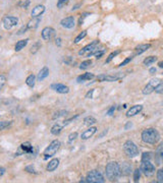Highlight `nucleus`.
Returning a JSON list of instances; mask_svg holds the SVG:
<instances>
[{
    "label": "nucleus",
    "instance_id": "obj_26",
    "mask_svg": "<svg viewBox=\"0 0 163 183\" xmlns=\"http://www.w3.org/2000/svg\"><path fill=\"white\" fill-rule=\"evenodd\" d=\"M64 125H61V124L59 123H56V124H54V125L52 126L51 128V133L53 135H57V134H59L60 132L62 131V128H63Z\"/></svg>",
    "mask_w": 163,
    "mask_h": 183
},
{
    "label": "nucleus",
    "instance_id": "obj_25",
    "mask_svg": "<svg viewBox=\"0 0 163 183\" xmlns=\"http://www.w3.org/2000/svg\"><path fill=\"white\" fill-rule=\"evenodd\" d=\"M41 19L39 18H33V19H31L30 22L27 24L28 29H36L38 27V24H40Z\"/></svg>",
    "mask_w": 163,
    "mask_h": 183
},
{
    "label": "nucleus",
    "instance_id": "obj_61",
    "mask_svg": "<svg viewBox=\"0 0 163 183\" xmlns=\"http://www.w3.org/2000/svg\"><path fill=\"white\" fill-rule=\"evenodd\" d=\"M0 38H1V37H0Z\"/></svg>",
    "mask_w": 163,
    "mask_h": 183
},
{
    "label": "nucleus",
    "instance_id": "obj_10",
    "mask_svg": "<svg viewBox=\"0 0 163 183\" xmlns=\"http://www.w3.org/2000/svg\"><path fill=\"white\" fill-rule=\"evenodd\" d=\"M42 39L44 41H50L51 40L54 35H55V30L51 27H46L42 30Z\"/></svg>",
    "mask_w": 163,
    "mask_h": 183
},
{
    "label": "nucleus",
    "instance_id": "obj_43",
    "mask_svg": "<svg viewBox=\"0 0 163 183\" xmlns=\"http://www.w3.org/2000/svg\"><path fill=\"white\" fill-rule=\"evenodd\" d=\"M5 82H6V77L4 76H0V91L2 90L4 85H5Z\"/></svg>",
    "mask_w": 163,
    "mask_h": 183
},
{
    "label": "nucleus",
    "instance_id": "obj_2",
    "mask_svg": "<svg viewBox=\"0 0 163 183\" xmlns=\"http://www.w3.org/2000/svg\"><path fill=\"white\" fill-rule=\"evenodd\" d=\"M105 172H106V176L110 181H114L117 180L120 175V168L118 163L116 162H110L106 165L105 168Z\"/></svg>",
    "mask_w": 163,
    "mask_h": 183
},
{
    "label": "nucleus",
    "instance_id": "obj_11",
    "mask_svg": "<svg viewBox=\"0 0 163 183\" xmlns=\"http://www.w3.org/2000/svg\"><path fill=\"white\" fill-rule=\"evenodd\" d=\"M60 24L65 29H73L76 24V20H74L73 16H68V18L61 19Z\"/></svg>",
    "mask_w": 163,
    "mask_h": 183
},
{
    "label": "nucleus",
    "instance_id": "obj_22",
    "mask_svg": "<svg viewBox=\"0 0 163 183\" xmlns=\"http://www.w3.org/2000/svg\"><path fill=\"white\" fill-rule=\"evenodd\" d=\"M150 47H151V45H150V44H141L139 46H137L135 55H140V54L146 52Z\"/></svg>",
    "mask_w": 163,
    "mask_h": 183
},
{
    "label": "nucleus",
    "instance_id": "obj_27",
    "mask_svg": "<svg viewBox=\"0 0 163 183\" xmlns=\"http://www.w3.org/2000/svg\"><path fill=\"white\" fill-rule=\"evenodd\" d=\"M35 81H36V76H34V74H30L27 80H26V84L30 86V88H34L35 86Z\"/></svg>",
    "mask_w": 163,
    "mask_h": 183
},
{
    "label": "nucleus",
    "instance_id": "obj_14",
    "mask_svg": "<svg viewBox=\"0 0 163 183\" xmlns=\"http://www.w3.org/2000/svg\"><path fill=\"white\" fill-rule=\"evenodd\" d=\"M44 12H45V6L42 5V4H39V5H37L33 8L31 15H32V18H40Z\"/></svg>",
    "mask_w": 163,
    "mask_h": 183
},
{
    "label": "nucleus",
    "instance_id": "obj_34",
    "mask_svg": "<svg viewBox=\"0 0 163 183\" xmlns=\"http://www.w3.org/2000/svg\"><path fill=\"white\" fill-rule=\"evenodd\" d=\"M91 64H92V60H85V61H83L81 63L80 68L81 69H87V68L90 67Z\"/></svg>",
    "mask_w": 163,
    "mask_h": 183
},
{
    "label": "nucleus",
    "instance_id": "obj_46",
    "mask_svg": "<svg viewBox=\"0 0 163 183\" xmlns=\"http://www.w3.org/2000/svg\"><path fill=\"white\" fill-rule=\"evenodd\" d=\"M26 171H27V172H29V173H34V174H36V173H37V172H36V170H35V168L33 167L32 165L27 166V167H26Z\"/></svg>",
    "mask_w": 163,
    "mask_h": 183
},
{
    "label": "nucleus",
    "instance_id": "obj_6",
    "mask_svg": "<svg viewBox=\"0 0 163 183\" xmlns=\"http://www.w3.org/2000/svg\"><path fill=\"white\" fill-rule=\"evenodd\" d=\"M99 45V41L98 40H95L93 42H91L90 44H88L87 46H85L82 50L79 51V55L80 56H87V57H90L92 55L96 49H97Z\"/></svg>",
    "mask_w": 163,
    "mask_h": 183
},
{
    "label": "nucleus",
    "instance_id": "obj_41",
    "mask_svg": "<svg viewBox=\"0 0 163 183\" xmlns=\"http://www.w3.org/2000/svg\"><path fill=\"white\" fill-rule=\"evenodd\" d=\"M133 56H129V57H128V58H125V59L120 63V67H122V66H124V65H127V64H128L129 62H131L132 60H133Z\"/></svg>",
    "mask_w": 163,
    "mask_h": 183
},
{
    "label": "nucleus",
    "instance_id": "obj_54",
    "mask_svg": "<svg viewBox=\"0 0 163 183\" xmlns=\"http://www.w3.org/2000/svg\"><path fill=\"white\" fill-rule=\"evenodd\" d=\"M132 126H133V123H132V122H128L127 124H125L124 129H128V128H131Z\"/></svg>",
    "mask_w": 163,
    "mask_h": 183
},
{
    "label": "nucleus",
    "instance_id": "obj_30",
    "mask_svg": "<svg viewBox=\"0 0 163 183\" xmlns=\"http://www.w3.org/2000/svg\"><path fill=\"white\" fill-rule=\"evenodd\" d=\"M105 51L106 50L105 49H101V50H99V49H96L95 51L92 53V55H94L97 59H99V58H101L103 55H104V53H105ZM91 55V56H92Z\"/></svg>",
    "mask_w": 163,
    "mask_h": 183
},
{
    "label": "nucleus",
    "instance_id": "obj_23",
    "mask_svg": "<svg viewBox=\"0 0 163 183\" xmlns=\"http://www.w3.org/2000/svg\"><path fill=\"white\" fill-rule=\"evenodd\" d=\"M94 77H95L94 73L87 72V73H84L83 76H79L77 78V81H78V82H82V81H91V80H93Z\"/></svg>",
    "mask_w": 163,
    "mask_h": 183
},
{
    "label": "nucleus",
    "instance_id": "obj_33",
    "mask_svg": "<svg viewBox=\"0 0 163 183\" xmlns=\"http://www.w3.org/2000/svg\"><path fill=\"white\" fill-rule=\"evenodd\" d=\"M87 36V31H83L82 33H80L77 37H76V39H74V43L78 44V43H80L81 41L85 38V37Z\"/></svg>",
    "mask_w": 163,
    "mask_h": 183
},
{
    "label": "nucleus",
    "instance_id": "obj_53",
    "mask_svg": "<svg viewBox=\"0 0 163 183\" xmlns=\"http://www.w3.org/2000/svg\"><path fill=\"white\" fill-rule=\"evenodd\" d=\"M88 14H90V13H84L82 16H83V18H80V22H79V23H80V24H83V22H84V19H85L86 18H87V16L86 15H88Z\"/></svg>",
    "mask_w": 163,
    "mask_h": 183
},
{
    "label": "nucleus",
    "instance_id": "obj_17",
    "mask_svg": "<svg viewBox=\"0 0 163 183\" xmlns=\"http://www.w3.org/2000/svg\"><path fill=\"white\" fill-rule=\"evenodd\" d=\"M96 131H97V128H96L95 126H92V127H90V128H88L87 130H85L82 133V135H81V137H82V139H84V140H86V139H89L90 137H92L93 136L95 133H96Z\"/></svg>",
    "mask_w": 163,
    "mask_h": 183
},
{
    "label": "nucleus",
    "instance_id": "obj_49",
    "mask_svg": "<svg viewBox=\"0 0 163 183\" xmlns=\"http://www.w3.org/2000/svg\"><path fill=\"white\" fill-rule=\"evenodd\" d=\"M63 62H64V63H66V64H68V65H72L73 64V58L70 56L66 57L65 59L63 60Z\"/></svg>",
    "mask_w": 163,
    "mask_h": 183
},
{
    "label": "nucleus",
    "instance_id": "obj_13",
    "mask_svg": "<svg viewBox=\"0 0 163 183\" xmlns=\"http://www.w3.org/2000/svg\"><path fill=\"white\" fill-rule=\"evenodd\" d=\"M120 168V175L122 176H128L132 172V165L128 162H123L122 165H119Z\"/></svg>",
    "mask_w": 163,
    "mask_h": 183
},
{
    "label": "nucleus",
    "instance_id": "obj_15",
    "mask_svg": "<svg viewBox=\"0 0 163 183\" xmlns=\"http://www.w3.org/2000/svg\"><path fill=\"white\" fill-rule=\"evenodd\" d=\"M51 88L59 94H68L69 92L68 86L65 85H62V84H54L51 86Z\"/></svg>",
    "mask_w": 163,
    "mask_h": 183
},
{
    "label": "nucleus",
    "instance_id": "obj_48",
    "mask_svg": "<svg viewBox=\"0 0 163 183\" xmlns=\"http://www.w3.org/2000/svg\"><path fill=\"white\" fill-rule=\"evenodd\" d=\"M114 111H115V106H111L109 109L107 111V115L108 116H112L114 114Z\"/></svg>",
    "mask_w": 163,
    "mask_h": 183
},
{
    "label": "nucleus",
    "instance_id": "obj_42",
    "mask_svg": "<svg viewBox=\"0 0 163 183\" xmlns=\"http://www.w3.org/2000/svg\"><path fill=\"white\" fill-rule=\"evenodd\" d=\"M154 92L157 94H163V82H160V84L156 86V89Z\"/></svg>",
    "mask_w": 163,
    "mask_h": 183
},
{
    "label": "nucleus",
    "instance_id": "obj_29",
    "mask_svg": "<svg viewBox=\"0 0 163 183\" xmlns=\"http://www.w3.org/2000/svg\"><path fill=\"white\" fill-rule=\"evenodd\" d=\"M41 47H42L41 42H40V41H37V42L33 44V46L31 47V53H33V54L37 53L39 51V49H41Z\"/></svg>",
    "mask_w": 163,
    "mask_h": 183
},
{
    "label": "nucleus",
    "instance_id": "obj_52",
    "mask_svg": "<svg viewBox=\"0 0 163 183\" xmlns=\"http://www.w3.org/2000/svg\"><path fill=\"white\" fill-rule=\"evenodd\" d=\"M55 44H56V46H58V47H60V46H61V39L60 38H56L55 39Z\"/></svg>",
    "mask_w": 163,
    "mask_h": 183
},
{
    "label": "nucleus",
    "instance_id": "obj_32",
    "mask_svg": "<svg viewBox=\"0 0 163 183\" xmlns=\"http://www.w3.org/2000/svg\"><path fill=\"white\" fill-rule=\"evenodd\" d=\"M119 53H120V50H115V51H113L112 53H110V54H109V56L107 57V59H106V61H105V63H109V62H111V60L113 59L114 57L117 56Z\"/></svg>",
    "mask_w": 163,
    "mask_h": 183
},
{
    "label": "nucleus",
    "instance_id": "obj_18",
    "mask_svg": "<svg viewBox=\"0 0 163 183\" xmlns=\"http://www.w3.org/2000/svg\"><path fill=\"white\" fill-rule=\"evenodd\" d=\"M155 160L157 162V164H161V162L163 161V141L158 145L155 152Z\"/></svg>",
    "mask_w": 163,
    "mask_h": 183
},
{
    "label": "nucleus",
    "instance_id": "obj_35",
    "mask_svg": "<svg viewBox=\"0 0 163 183\" xmlns=\"http://www.w3.org/2000/svg\"><path fill=\"white\" fill-rule=\"evenodd\" d=\"M140 177H141V170L136 169L135 171H133V181L138 182L140 180Z\"/></svg>",
    "mask_w": 163,
    "mask_h": 183
},
{
    "label": "nucleus",
    "instance_id": "obj_45",
    "mask_svg": "<svg viewBox=\"0 0 163 183\" xmlns=\"http://www.w3.org/2000/svg\"><path fill=\"white\" fill-rule=\"evenodd\" d=\"M27 30H29V29H28V27H27V24H24V26H23V27L19 30L18 35H23L24 33H26V32H27Z\"/></svg>",
    "mask_w": 163,
    "mask_h": 183
},
{
    "label": "nucleus",
    "instance_id": "obj_50",
    "mask_svg": "<svg viewBox=\"0 0 163 183\" xmlns=\"http://www.w3.org/2000/svg\"><path fill=\"white\" fill-rule=\"evenodd\" d=\"M93 94H94V90L89 91V92L87 93V95H86V98H87V99H92V98H93Z\"/></svg>",
    "mask_w": 163,
    "mask_h": 183
},
{
    "label": "nucleus",
    "instance_id": "obj_55",
    "mask_svg": "<svg viewBox=\"0 0 163 183\" xmlns=\"http://www.w3.org/2000/svg\"><path fill=\"white\" fill-rule=\"evenodd\" d=\"M4 173H5V169L2 168V167H0V177H1Z\"/></svg>",
    "mask_w": 163,
    "mask_h": 183
},
{
    "label": "nucleus",
    "instance_id": "obj_62",
    "mask_svg": "<svg viewBox=\"0 0 163 183\" xmlns=\"http://www.w3.org/2000/svg\"><path fill=\"white\" fill-rule=\"evenodd\" d=\"M162 74H163V73H162Z\"/></svg>",
    "mask_w": 163,
    "mask_h": 183
},
{
    "label": "nucleus",
    "instance_id": "obj_28",
    "mask_svg": "<svg viewBox=\"0 0 163 183\" xmlns=\"http://www.w3.org/2000/svg\"><path fill=\"white\" fill-rule=\"evenodd\" d=\"M96 122H97V120H96V118H94L93 116H88V117L84 119V123H85V125H87V126L93 125V124H95Z\"/></svg>",
    "mask_w": 163,
    "mask_h": 183
},
{
    "label": "nucleus",
    "instance_id": "obj_56",
    "mask_svg": "<svg viewBox=\"0 0 163 183\" xmlns=\"http://www.w3.org/2000/svg\"><path fill=\"white\" fill-rule=\"evenodd\" d=\"M149 72L151 73V74H154L156 72V68L155 67H152V68H150V70H149Z\"/></svg>",
    "mask_w": 163,
    "mask_h": 183
},
{
    "label": "nucleus",
    "instance_id": "obj_51",
    "mask_svg": "<svg viewBox=\"0 0 163 183\" xmlns=\"http://www.w3.org/2000/svg\"><path fill=\"white\" fill-rule=\"evenodd\" d=\"M29 4H30V0H26V2H24L23 4V8H24V9H27Z\"/></svg>",
    "mask_w": 163,
    "mask_h": 183
},
{
    "label": "nucleus",
    "instance_id": "obj_24",
    "mask_svg": "<svg viewBox=\"0 0 163 183\" xmlns=\"http://www.w3.org/2000/svg\"><path fill=\"white\" fill-rule=\"evenodd\" d=\"M28 42H29V39L20 40V41H19V42H16V44H15V46H14V50H15L16 52H19L20 50L24 49V47H26L27 44H28Z\"/></svg>",
    "mask_w": 163,
    "mask_h": 183
},
{
    "label": "nucleus",
    "instance_id": "obj_59",
    "mask_svg": "<svg viewBox=\"0 0 163 183\" xmlns=\"http://www.w3.org/2000/svg\"><path fill=\"white\" fill-rule=\"evenodd\" d=\"M159 67L163 68V61H162V62H160V63H159Z\"/></svg>",
    "mask_w": 163,
    "mask_h": 183
},
{
    "label": "nucleus",
    "instance_id": "obj_1",
    "mask_svg": "<svg viewBox=\"0 0 163 183\" xmlns=\"http://www.w3.org/2000/svg\"><path fill=\"white\" fill-rule=\"evenodd\" d=\"M160 139V134L155 128H147L142 132V140L146 144H155Z\"/></svg>",
    "mask_w": 163,
    "mask_h": 183
},
{
    "label": "nucleus",
    "instance_id": "obj_20",
    "mask_svg": "<svg viewBox=\"0 0 163 183\" xmlns=\"http://www.w3.org/2000/svg\"><path fill=\"white\" fill-rule=\"evenodd\" d=\"M58 166H59V159L55 158V159H52L47 164V167H46V169H47V171H49V172H53L54 170L57 169Z\"/></svg>",
    "mask_w": 163,
    "mask_h": 183
},
{
    "label": "nucleus",
    "instance_id": "obj_44",
    "mask_svg": "<svg viewBox=\"0 0 163 183\" xmlns=\"http://www.w3.org/2000/svg\"><path fill=\"white\" fill-rule=\"evenodd\" d=\"M152 154L151 153H144L143 154V157H142V161L143 160H149L150 161V159L152 158Z\"/></svg>",
    "mask_w": 163,
    "mask_h": 183
},
{
    "label": "nucleus",
    "instance_id": "obj_36",
    "mask_svg": "<svg viewBox=\"0 0 163 183\" xmlns=\"http://www.w3.org/2000/svg\"><path fill=\"white\" fill-rule=\"evenodd\" d=\"M12 121H0V130H3L11 125Z\"/></svg>",
    "mask_w": 163,
    "mask_h": 183
},
{
    "label": "nucleus",
    "instance_id": "obj_40",
    "mask_svg": "<svg viewBox=\"0 0 163 183\" xmlns=\"http://www.w3.org/2000/svg\"><path fill=\"white\" fill-rule=\"evenodd\" d=\"M69 1V0H58L57 1V8H62L65 4H68V2Z\"/></svg>",
    "mask_w": 163,
    "mask_h": 183
},
{
    "label": "nucleus",
    "instance_id": "obj_9",
    "mask_svg": "<svg viewBox=\"0 0 163 183\" xmlns=\"http://www.w3.org/2000/svg\"><path fill=\"white\" fill-rule=\"evenodd\" d=\"M160 84V80L159 78H153V80H151L147 85L145 86V88L143 89V91H142V93H143L144 95H150L152 94L154 91H155L156 86Z\"/></svg>",
    "mask_w": 163,
    "mask_h": 183
},
{
    "label": "nucleus",
    "instance_id": "obj_8",
    "mask_svg": "<svg viewBox=\"0 0 163 183\" xmlns=\"http://www.w3.org/2000/svg\"><path fill=\"white\" fill-rule=\"evenodd\" d=\"M18 23H19V18H15V16H11V15L4 16L2 19L3 27L4 29H6V30H10V29L15 27L16 24H18Z\"/></svg>",
    "mask_w": 163,
    "mask_h": 183
},
{
    "label": "nucleus",
    "instance_id": "obj_4",
    "mask_svg": "<svg viewBox=\"0 0 163 183\" xmlns=\"http://www.w3.org/2000/svg\"><path fill=\"white\" fill-rule=\"evenodd\" d=\"M123 151L129 158H135L139 155V149L132 140H127L123 144Z\"/></svg>",
    "mask_w": 163,
    "mask_h": 183
},
{
    "label": "nucleus",
    "instance_id": "obj_58",
    "mask_svg": "<svg viewBox=\"0 0 163 183\" xmlns=\"http://www.w3.org/2000/svg\"><path fill=\"white\" fill-rule=\"evenodd\" d=\"M106 133H107V129H105V131H104V132H103V133H102V134H100V135H99V137H102L103 135H105Z\"/></svg>",
    "mask_w": 163,
    "mask_h": 183
},
{
    "label": "nucleus",
    "instance_id": "obj_3",
    "mask_svg": "<svg viewBox=\"0 0 163 183\" xmlns=\"http://www.w3.org/2000/svg\"><path fill=\"white\" fill-rule=\"evenodd\" d=\"M60 147H61V144H60L59 140H57V139L52 140L51 143L49 144L48 147L45 149V151L43 153L44 159L47 160V159H49V158L53 157L58 152V149H60Z\"/></svg>",
    "mask_w": 163,
    "mask_h": 183
},
{
    "label": "nucleus",
    "instance_id": "obj_37",
    "mask_svg": "<svg viewBox=\"0 0 163 183\" xmlns=\"http://www.w3.org/2000/svg\"><path fill=\"white\" fill-rule=\"evenodd\" d=\"M157 181L159 183H163V168L157 171Z\"/></svg>",
    "mask_w": 163,
    "mask_h": 183
},
{
    "label": "nucleus",
    "instance_id": "obj_16",
    "mask_svg": "<svg viewBox=\"0 0 163 183\" xmlns=\"http://www.w3.org/2000/svg\"><path fill=\"white\" fill-rule=\"evenodd\" d=\"M142 110H143V106L142 105H135L128 110L127 116L128 117H133V116H136L137 114H139Z\"/></svg>",
    "mask_w": 163,
    "mask_h": 183
},
{
    "label": "nucleus",
    "instance_id": "obj_60",
    "mask_svg": "<svg viewBox=\"0 0 163 183\" xmlns=\"http://www.w3.org/2000/svg\"><path fill=\"white\" fill-rule=\"evenodd\" d=\"M162 104H163V102H162Z\"/></svg>",
    "mask_w": 163,
    "mask_h": 183
},
{
    "label": "nucleus",
    "instance_id": "obj_57",
    "mask_svg": "<svg viewBox=\"0 0 163 183\" xmlns=\"http://www.w3.org/2000/svg\"><path fill=\"white\" fill-rule=\"evenodd\" d=\"M80 6H81V4H77L76 6H73V9H72V10H73H73H77Z\"/></svg>",
    "mask_w": 163,
    "mask_h": 183
},
{
    "label": "nucleus",
    "instance_id": "obj_38",
    "mask_svg": "<svg viewBox=\"0 0 163 183\" xmlns=\"http://www.w3.org/2000/svg\"><path fill=\"white\" fill-rule=\"evenodd\" d=\"M77 137H78V132H73V133H70L68 136V144H73V141L77 139Z\"/></svg>",
    "mask_w": 163,
    "mask_h": 183
},
{
    "label": "nucleus",
    "instance_id": "obj_19",
    "mask_svg": "<svg viewBox=\"0 0 163 183\" xmlns=\"http://www.w3.org/2000/svg\"><path fill=\"white\" fill-rule=\"evenodd\" d=\"M19 149H22L23 153H24V154H30V155H33V154H34V147H33L29 141H26V143L20 144Z\"/></svg>",
    "mask_w": 163,
    "mask_h": 183
},
{
    "label": "nucleus",
    "instance_id": "obj_5",
    "mask_svg": "<svg viewBox=\"0 0 163 183\" xmlns=\"http://www.w3.org/2000/svg\"><path fill=\"white\" fill-rule=\"evenodd\" d=\"M140 170L145 176H152L155 173V166L149 160H143L141 163Z\"/></svg>",
    "mask_w": 163,
    "mask_h": 183
},
{
    "label": "nucleus",
    "instance_id": "obj_12",
    "mask_svg": "<svg viewBox=\"0 0 163 183\" xmlns=\"http://www.w3.org/2000/svg\"><path fill=\"white\" fill-rule=\"evenodd\" d=\"M120 78V76H110V74H108V76H105V74H101V76H99L96 77V80H97V81H118Z\"/></svg>",
    "mask_w": 163,
    "mask_h": 183
},
{
    "label": "nucleus",
    "instance_id": "obj_47",
    "mask_svg": "<svg viewBox=\"0 0 163 183\" xmlns=\"http://www.w3.org/2000/svg\"><path fill=\"white\" fill-rule=\"evenodd\" d=\"M78 117H79V115H76V116H73V117L69 118V119H68V120H64V121H63V125H68V123H70L72 121H73V120L76 119V118H78Z\"/></svg>",
    "mask_w": 163,
    "mask_h": 183
},
{
    "label": "nucleus",
    "instance_id": "obj_7",
    "mask_svg": "<svg viewBox=\"0 0 163 183\" xmlns=\"http://www.w3.org/2000/svg\"><path fill=\"white\" fill-rule=\"evenodd\" d=\"M87 182L89 183H103L105 182L104 176L97 170H92L87 175Z\"/></svg>",
    "mask_w": 163,
    "mask_h": 183
},
{
    "label": "nucleus",
    "instance_id": "obj_21",
    "mask_svg": "<svg viewBox=\"0 0 163 183\" xmlns=\"http://www.w3.org/2000/svg\"><path fill=\"white\" fill-rule=\"evenodd\" d=\"M49 68L48 67H43L42 68L40 71H39V73H38V76H37V80H38L39 81H44L46 77H47L48 76H49Z\"/></svg>",
    "mask_w": 163,
    "mask_h": 183
},
{
    "label": "nucleus",
    "instance_id": "obj_39",
    "mask_svg": "<svg viewBox=\"0 0 163 183\" xmlns=\"http://www.w3.org/2000/svg\"><path fill=\"white\" fill-rule=\"evenodd\" d=\"M66 113H68L66 111H58L53 115V119H56V118L61 117V116H64V115H66Z\"/></svg>",
    "mask_w": 163,
    "mask_h": 183
},
{
    "label": "nucleus",
    "instance_id": "obj_31",
    "mask_svg": "<svg viewBox=\"0 0 163 183\" xmlns=\"http://www.w3.org/2000/svg\"><path fill=\"white\" fill-rule=\"evenodd\" d=\"M157 60V57L156 56H149V57H147L146 59L143 61V63L146 65V66H148V65H150V64H152V63H154Z\"/></svg>",
    "mask_w": 163,
    "mask_h": 183
}]
</instances>
